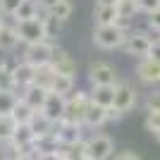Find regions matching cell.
Masks as SVG:
<instances>
[{"mask_svg":"<svg viewBox=\"0 0 160 160\" xmlns=\"http://www.w3.org/2000/svg\"><path fill=\"white\" fill-rule=\"evenodd\" d=\"M14 31L19 36V43H24V46L48 41V27H46V19H41V17L27 19V22H14Z\"/></svg>","mask_w":160,"mask_h":160,"instance_id":"1","label":"cell"},{"mask_svg":"<svg viewBox=\"0 0 160 160\" xmlns=\"http://www.w3.org/2000/svg\"><path fill=\"white\" fill-rule=\"evenodd\" d=\"M91 105V98H88V91H77V93L67 96V105H65V122H74V124H81L84 127V117H86V110Z\"/></svg>","mask_w":160,"mask_h":160,"instance_id":"2","label":"cell"},{"mask_svg":"<svg viewBox=\"0 0 160 160\" xmlns=\"http://www.w3.org/2000/svg\"><path fill=\"white\" fill-rule=\"evenodd\" d=\"M127 38V31H122L117 24H108V27H96L93 31V41L96 46L103 50H112V48H122Z\"/></svg>","mask_w":160,"mask_h":160,"instance_id":"3","label":"cell"},{"mask_svg":"<svg viewBox=\"0 0 160 160\" xmlns=\"http://www.w3.org/2000/svg\"><path fill=\"white\" fill-rule=\"evenodd\" d=\"M53 53H55V43H50V41H41V43L24 46V55H22V60L36 69V67L48 65L50 58H53Z\"/></svg>","mask_w":160,"mask_h":160,"instance_id":"4","label":"cell"},{"mask_svg":"<svg viewBox=\"0 0 160 160\" xmlns=\"http://www.w3.org/2000/svg\"><path fill=\"white\" fill-rule=\"evenodd\" d=\"M88 81L91 86H117L120 84V77H117V69H115L110 62H93L91 69H88Z\"/></svg>","mask_w":160,"mask_h":160,"instance_id":"5","label":"cell"},{"mask_svg":"<svg viewBox=\"0 0 160 160\" xmlns=\"http://www.w3.org/2000/svg\"><path fill=\"white\" fill-rule=\"evenodd\" d=\"M86 151L88 160H110L115 153V141L105 134H93L91 139H86Z\"/></svg>","mask_w":160,"mask_h":160,"instance_id":"6","label":"cell"},{"mask_svg":"<svg viewBox=\"0 0 160 160\" xmlns=\"http://www.w3.org/2000/svg\"><path fill=\"white\" fill-rule=\"evenodd\" d=\"M136 86L129 84V81H120L117 86H115V103L112 108L117 110L120 115H127L134 105H136Z\"/></svg>","mask_w":160,"mask_h":160,"instance_id":"7","label":"cell"},{"mask_svg":"<svg viewBox=\"0 0 160 160\" xmlns=\"http://www.w3.org/2000/svg\"><path fill=\"white\" fill-rule=\"evenodd\" d=\"M151 43H153V38L146 31H127V38L122 43V48L127 50V55H136L143 60L151 50Z\"/></svg>","mask_w":160,"mask_h":160,"instance_id":"8","label":"cell"},{"mask_svg":"<svg viewBox=\"0 0 160 160\" xmlns=\"http://www.w3.org/2000/svg\"><path fill=\"white\" fill-rule=\"evenodd\" d=\"M53 132L58 134V141H60V146H72L77 141H81V124H74V122H55L53 124Z\"/></svg>","mask_w":160,"mask_h":160,"instance_id":"9","label":"cell"},{"mask_svg":"<svg viewBox=\"0 0 160 160\" xmlns=\"http://www.w3.org/2000/svg\"><path fill=\"white\" fill-rule=\"evenodd\" d=\"M48 65L53 67L55 74H65V77H74V74H77V62L69 58L67 50H62V48H58V46H55V53H53V58H50Z\"/></svg>","mask_w":160,"mask_h":160,"instance_id":"10","label":"cell"},{"mask_svg":"<svg viewBox=\"0 0 160 160\" xmlns=\"http://www.w3.org/2000/svg\"><path fill=\"white\" fill-rule=\"evenodd\" d=\"M48 93H50L48 88L31 84V86H27V88L19 93V98L24 100L29 108H31L33 112H41V110H43V105H46V100H48Z\"/></svg>","mask_w":160,"mask_h":160,"instance_id":"11","label":"cell"},{"mask_svg":"<svg viewBox=\"0 0 160 160\" xmlns=\"http://www.w3.org/2000/svg\"><path fill=\"white\" fill-rule=\"evenodd\" d=\"M65 105H67V98H65V96L48 93V100H46V105H43L41 112L46 115L50 122H60L62 117H65Z\"/></svg>","mask_w":160,"mask_h":160,"instance_id":"12","label":"cell"},{"mask_svg":"<svg viewBox=\"0 0 160 160\" xmlns=\"http://www.w3.org/2000/svg\"><path fill=\"white\" fill-rule=\"evenodd\" d=\"M12 84H14V91H24L27 86L33 84V67L27 65L22 60L12 67Z\"/></svg>","mask_w":160,"mask_h":160,"instance_id":"13","label":"cell"},{"mask_svg":"<svg viewBox=\"0 0 160 160\" xmlns=\"http://www.w3.org/2000/svg\"><path fill=\"white\" fill-rule=\"evenodd\" d=\"M136 74H139V79L143 84H160V65L148 60V58H143L136 65Z\"/></svg>","mask_w":160,"mask_h":160,"instance_id":"14","label":"cell"},{"mask_svg":"<svg viewBox=\"0 0 160 160\" xmlns=\"http://www.w3.org/2000/svg\"><path fill=\"white\" fill-rule=\"evenodd\" d=\"M88 98H91V103H96V105L108 110L115 103V86H93L88 91Z\"/></svg>","mask_w":160,"mask_h":160,"instance_id":"15","label":"cell"},{"mask_svg":"<svg viewBox=\"0 0 160 160\" xmlns=\"http://www.w3.org/2000/svg\"><path fill=\"white\" fill-rule=\"evenodd\" d=\"M50 93H58V96H72L74 91V77H65V74H55L53 81H50V86H48Z\"/></svg>","mask_w":160,"mask_h":160,"instance_id":"16","label":"cell"},{"mask_svg":"<svg viewBox=\"0 0 160 160\" xmlns=\"http://www.w3.org/2000/svg\"><path fill=\"white\" fill-rule=\"evenodd\" d=\"M53 124H55V122H50L43 112H33L31 122H29V129H31L33 136L38 139V136H43V134H55L53 132Z\"/></svg>","mask_w":160,"mask_h":160,"instance_id":"17","label":"cell"},{"mask_svg":"<svg viewBox=\"0 0 160 160\" xmlns=\"http://www.w3.org/2000/svg\"><path fill=\"white\" fill-rule=\"evenodd\" d=\"M108 122V115H105V108H100V105H96V103H91L88 105V110H86V117H84V124L86 127H103Z\"/></svg>","mask_w":160,"mask_h":160,"instance_id":"18","label":"cell"},{"mask_svg":"<svg viewBox=\"0 0 160 160\" xmlns=\"http://www.w3.org/2000/svg\"><path fill=\"white\" fill-rule=\"evenodd\" d=\"M38 0H24V2H22L19 5V10H17V12H14V17L12 19L14 22H27V19H36V17H38Z\"/></svg>","mask_w":160,"mask_h":160,"instance_id":"19","label":"cell"},{"mask_svg":"<svg viewBox=\"0 0 160 160\" xmlns=\"http://www.w3.org/2000/svg\"><path fill=\"white\" fill-rule=\"evenodd\" d=\"M62 160H88V151H86V141L81 139L72 146L62 148Z\"/></svg>","mask_w":160,"mask_h":160,"instance_id":"20","label":"cell"},{"mask_svg":"<svg viewBox=\"0 0 160 160\" xmlns=\"http://www.w3.org/2000/svg\"><path fill=\"white\" fill-rule=\"evenodd\" d=\"M19 46V36L14 31V24H5V27L0 29V50H14V48Z\"/></svg>","mask_w":160,"mask_h":160,"instance_id":"21","label":"cell"},{"mask_svg":"<svg viewBox=\"0 0 160 160\" xmlns=\"http://www.w3.org/2000/svg\"><path fill=\"white\" fill-rule=\"evenodd\" d=\"M72 2H69V0H60V2H58V5L55 7H50V10H48V19H55V22H67L69 19V17H72Z\"/></svg>","mask_w":160,"mask_h":160,"instance_id":"22","label":"cell"},{"mask_svg":"<svg viewBox=\"0 0 160 160\" xmlns=\"http://www.w3.org/2000/svg\"><path fill=\"white\" fill-rule=\"evenodd\" d=\"M17 122L12 120V115H0V143H7L12 141L14 132H17Z\"/></svg>","mask_w":160,"mask_h":160,"instance_id":"23","label":"cell"},{"mask_svg":"<svg viewBox=\"0 0 160 160\" xmlns=\"http://www.w3.org/2000/svg\"><path fill=\"white\" fill-rule=\"evenodd\" d=\"M93 14H96V27H108V24L117 22V7H98L96 5Z\"/></svg>","mask_w":160,"mask_h":160,"instance_id":"24","label":"cell"},{"mask_svg":"<svg viewBox=\"0 0 160 160\" xmlns=\"http://www.w3.org/2000/svg\"><path fill=\"white\" fill-rule=\"evenodd\" d=\"M31 117H33V110L19 98V100H17V105H14V110H12V120L17 122V124H29Z\"/></svg>","mask_w":160,"mask_h":160,"instance_id":"25","label":"cell"},{"mask_svg":"<svg viewBox=\"0 0 160 160\" xmlns=\"http://www.w3.org/2000/svg\"><path fill=\"white\" fill-rule=\"evenodd\" d=\"M53 77H55V72H53L50 65H43V67H36V69H33V84H36V86L48 88L50 81H53Z\"/></svg>","mask_w":160,"mask_h":160,"instance_id":"26","label":"cell"},{"mask_svg":"<svg viewBox=\"0 0 160 160\" xmlns=\"http://www.w3.org/2000/svg\"><path fill=\"white\" fill-rule=\"evenodd\" d=\"M17 100H19V93H14V91H0V115H12Z\"/></svg>","mask_w":160,"mask_h":160,"instance_id":"27","label":"cell"},{"mask_svg":"<svg viewBox=\"0 0 160 160\" xmlns=\"http://www.w3.org/2000/svg\"><path fill=\"white\" fill-rule=\"evenodd\" d=\"M136 10V0H117V17L122 19H134Z\"/></svg>","mask_w":160,"mask_h":160,"instance_id":"28","label":"cell"},{"mask_svg":"<svg viewBox=\"0 0 160 160\" xmlns=\"http://www.w3.org/2000/svg\"><path fill=\"white\" fill-rule=\"evenodd\" d=\"M24 0H0V14L2 17H14V12L19 10Z\"/></svg>","mask_w":160,"mask_h":160,"instance_id":"29","label":"cell"},{"mask_svg":"<svg viewBox=\"0 0 160 160\" xmlns=\"http://www.w3.org/2000/svg\"><path fill=\"white\" fill-rule=\"evenodd\" d=\"M136 10L139 12H155V10H160V0H136Z\"/></svg>","mask_w":160,"mask_h":160,"instance_id":"30","label":"cell"},{"mask_svg":"<svg viewBox=\"0 0 160 160\" xmlns=\"http://www.w3.org/2000/svg\"><path fill=\"white\" fill-rule=\"evenodd\" d=\"M146 129L153 134L160 129V112H146Z\"/></svg>","mask_w":160,"mask_h":160,"instance_id":"31","label":"cell"},{"mask_svg":"<svg viewBox=\"0 0 160 160\" xmlns=\"http://www.w3.org/2000/svg\"><path fill=\"white\" fill-rule=\"evenodd\" d=\"M146 112H160V91H153V93L148 96Z\"/></svg>","mask_w":160,"mask_h":160,"instance_id":"32","label":"cell"},{"mask_svg":"<svg viewBox=\"0 0 160 160\" xmlns=\"http://www.w3.org/2000/svg\"><path fill=\"white\" fill-rule=\"evenodd\" d=\"M146 58L160 65V38H155L153 43H151V50H148V55H146Z\"/></svg>","mask_w":160,"mask_h":160,"instance_id":"33","label":"cell"},{"mask_svg":"<svg viewBox=\"0 0 160 160\" xmlns=\"http://www.w3.org/2000/svg\"><path fill=\"white\" fill-rule=\"evenodd\" d=\"M148 29H153V31H160V10L148 14Z\"/></svg>","mask_w":160,"mask_h":160,"instance_id":"34","label":"cell"},{"mask_svg":"<svg viewBox=\"0 0 160 160\" xmlns=\"http://www.w3.org/2000/svg\"><path fill=\"white\" fill-rule=\"evenodd\" d=\"M36 160H62V151H55V153H36Z\"/></svg>","mask_w":160,"mask_h":160,"instance_id":"35","label":"cell"},{"mask_svg":"<svg viewBox=\"0 0 160 160\" xmlns=\"http://www.w3.org/2000/svg\"><path fill=\"white\" fill-rule=\"evenodd\" d=\"M112 160H141V158L134 153V151H122V153H117Z\"/></svg>","mask_w":160,"mask_h":160,"instance_id":"36","label":"cell"},{"mask_svg":"<svg viewBox=\"0 0 160 160\" xmlns=\"http://www.w3.org/2000/svg\"><path fill=\"white\" fill-rule=\"evenodd\" d=\"M58 2H60V0H38V7H43V10L48 12V10H50V7H55Z\"/></svg>","mask_w":160,"mask_h":160,"instance_id":"37","label":"cell"},{"mask_svg":"<svg viewBox=\"0 0 160 160\" xmlns=\"http://www.w3.org/2000/svg\"><path fill=\"white\" fill-rule=\"evenodd\" d=\"M98 7H117V0H96Z\"/></svg>","mask_w":160,"mask_h":160,"instance_id":"38","label":"cell"},{"mask_svg":"<svg viewBox=\"0 0 160 160\" xmlns=\"http://www.w3.org/2000/svg\"><path fill=\"white\" fill-rule=\"evenodd\" d=\"M17 160H36V153H22Z\"/></svg>","mask_w":160,"mask_h":160,"instance_id":"39","label":"cell"},{"mask_svg":"<svg viewBox=\"0 0 160 160\" xmlns=\"http://www.w3.org/2000/svg\"><path fill=\"white\" fill-rule=\"evenodd\" d=\"M5 27V17H2V14H0V29Z\"/></svg>","mask_w":160,"mask_h":160,"instance_id":"40","label":"cell"},{"mask_svg":"<svg viewBox=\"0 0 160 160\" xmlns=\"http://www.w3.org/2000/svg\"><path fill=\"white\" fill-rule=\"evenodd\" d=\"M5 65H7V62L2 60V58H0V69H5Z\"/></svg>","mask_w":160,"mask_h":160,"instance_id":"41","label":"cell"},{"mask_svg":"<svg viewBox=\"0 0 160 160\" xmlns=\"http://www.w3.org/2000/svg\"><path fill=\"white\" fill-rule=\"evenodd\" d=\"M155 139H158V141H160V129H158V132H155Z\"/></svg>","mask_w":160,"mask_h":160,"instance_id":"42","label":"cell"},{"mask_svg":"<svg viewBox=\"0 0 160 160\" xmlns=\"http://www.w3.org/2000/svg\"><path fill=\"white\" fill-rule=\"evenodd\" d=\"M0 146H2V143H0Z\"/></svg>","mask_w":160,"mask_h":160,"instance_id":"43","label":"cell"},{"mask_svg":"<svg viewBox=\"0 0 160 160\" xmlns=\"http://www.w3.org/2000/svg\"><path fill=\"white\" fill-rule=\"evenodd\" d=\"M158 38H160V36H158Z\"/></svg>","mask_w":160,"mask_h":160,"instance_id":"44","label":"cell"}]
</instances>
